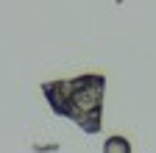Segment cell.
Here are the masks:
<instances>
[{
    "instance_id": "obj_1",
    "label": "cell",
    "mask_w": 156,
    "mask_h": 153,
    "mask_svg": "<svg viewBox=\"0 0 156 153\" xmlns=\"http://www.w3.org/2000/svg\"><path fill=\"white\" fill-rule=\"evenodd\" d=\"M42 95L56 117H67L89 137L103 128V100H106V75L84 72L75 78L45 81Z\"/></svg>"
},
{
    "instance_id": "obj_2",
    "label": "cell",
    "mask_w": 156,
    "mask_h": 153,
    "mask_svg": "<svg viewBox=\"0 0 156 153\" xmlns=\"http://www.w3.org/2000/svg\"><path fill=\"white\" fill-rule=\"evenodd\" d=\"M103 153H131V142L126 137H109L103 142Z\"/></svg>"
}]
</instances>
